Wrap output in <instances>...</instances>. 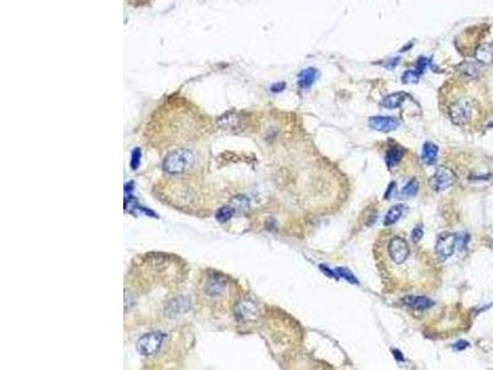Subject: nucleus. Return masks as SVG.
Returning <instances> with one entry per match:
<instances>
[{"label":"nucleus","instance_id":"nucleus-1","mask_svg":"<svg viewBox=\"0 0 493 370\" xmlns=\"http://www.w3.org/2000/svg\"><path fill=\"white\" fill-rule=\"evenodd\" d=\"M195 162V155L186 148H180L169 153L163 162L164 170L171 174H180L186 172Z\"/></svg>","mask_w":493,"mask_h":370},{"label":"nucleus","instance_id":"nucleus-2","mask_svg":"<svg viewBox=\"0 0 493 370\" xmlns=\"http://www.w3.org/2000/svg\"><path fill=\"white\" fill-rule=\"evenodd\" d=\"M166 340V335L162 332H149L142 336L137 342V350L145 357L157 354Z\"/></svg>","mask_w":493,"mask_h":370},{"label":"nucleus","instance_id":"nucleus-3","mask_svg":"<svg viewBox=\"0 0 493 370\" xmlns=\"http://www.w3.org/2000/svg\"><path fill=\"white\" fill-rule=\"evenodd\" d=\"M456 182V175L450 168L438 167L433 177L429 180V186L434 191H444L453 186Z\"/></svg>","mask_w":493,"mask_h":370},{"label":"nucleus","instance_id":"nucleus-4","mask_svg":"<svg viewBox=\"0 0 493 370\" xmlns=\"http://www.w3.org/2000/svg\"><path fill=\"white\" fill-rule=\"evenodd\" d=\"M458 246V235L455 233H444L438 238L435 245V254L439 260L444 262L455 252Z\"/></svg>","mask_w":493,"mask_h":370},{"label":"nucleus","instance_id":"nucleus-5","mask_svg":"<svg viewBox=\"0 0 493 370\" xmlns=\"http://www.w3.org/2000/svg\"><path fill=\"white\" fill-rule=\"evenodd\" d=\"M450 118L455 125L464 126L471 120V115H472V108H471L470 101L463 99V100L456 101L454 105L450 108Z\"/></svg>","mask_w":493,"mask_h":370},{"label":"nucleus","instance_id":"nucleus-6","mask_svg":"<svg viewBox=\"0 0 493 370\" xmlns=\"http://www.w3.org/2000/svg\"><path fill=\"white\" fill-rule=\"evenodd\" d=\"M388 254L396 264H403L409 254V246L402 237H393L388 245Z\"/></svg>","mask_w":493,"mask_h":370},{"label":"nucleus","instance_id":"nucleus-7","mask_svg":"<svg viewBox=\"0 0 493 370\" xmlns=\"http://www.w3.org/2000/svg\"><path fill=\"white\" fill-rule=\"evenodd\" d=\"M369 125L373 130L380 132H392L400 126V121L392 116H374L369 120Z\"/></svg>","mask_w":493,"mask_h":370},{"label":"nucleus","instance_id":"nucleus-8","mask_svg":"<svg viewBox=\"0 0 493 370\" xmlns=\"http://www.w3.org/2000/svg\"><path fill=\"white\" fill-rule=\"evenodd\" d=\"M235 316L242 321L256 320L258 316V308L251 300H240L235 305Z\"/></svg>","mask_w":493,"mask_h":370},{"label":"nucleus","instance_id":"nucleus-9","mask_svg":"<svg viewBox=\"0 0 493 370\" xmlns=\"http://www.w3.org/2000/svg\"><path fill=\"white\" fill-rule=\"evenodd\" d=\"M190 308V303L185 298H176L169 301L166 306V313L169 317H178Z\"/></svg>","mask_w":493,"mask_h":370},{"label":"nucleus","instance_id":"nucleus-10","mask_svg":"<svg viewBox=\"0 0 493 370\" xmlns=\"http://www.w3.org/2000/svg\"><path fill=\"white\" fill-rule=\"evenodd\" d=\"M402 303L406 306L414 310H427L431 308L434 305V301L432 299L427 298V296H416V295H408L402 299Z\"/></svg>","mask_w":493,"mask_h":370},{"label":"nucleus","instance_id":"nucleus-11","mask_svg":"<svg viewBox=\"0 0 493 370\" xmlns=\"http://www.w3.org/2000/svg\"><path fill=\"white\" fill-rule=\"evenodd\" d=\"M475 57L481 64H490L493 61V43H483L476 50Z\"/></svg>","mask_w":493,"mask_h":370},{"label":"nucleus","instance_id":"nucleus-12","mask_svg":"<svg viewBox=\"0 0 493 370\" xmlns=\"http://www.w3.org/2000/svg\"><path fill=\"white\" fill-rule=\"evenodd\" d=\"M318 72L315 68H308V69L302 70L298 74V87L301 89H308L310 87H312V84L316 82Z\"/></svg>","mask_w":493,"mask_h":370},{"label":"nucleus","instance_id":"nucleus-13","mask_svg":"<svg viewBox=\"0 0 493 370\" xmlns=\"http://www.w3.org/2000/svg\"><path fill=\"white\" fill-rule=\"evenodd\" d=\"M405 100H406L405 92H393V94H390V95L385 96V98L382 99L381 105H382L383 108L393 110V109L400 108Z\"/></svg>","mask_w":493,"mask_h":370},{"label":"nucleus","instance_id":"nucleus-14","mask_svg":"<svg viewBox=\"0 0 493 370\" xmlns=\"http://www.w3.org/2000/svg\"><path fill=\"white\" fill-rule=\"evenodd\" d=\"M226 283L221 279V278H211L208 279L207 284H206V294L211 296H218L225 291Z\"/></svg>","mask_w":493,"mask_h":370},{"label":"nucleus","instance_id":"nucleus-15","mask_svg":"<svg viewBox=\"0 0 493 370\" xmlns=\"http://www.w3.org/2000/svg\"><path fill=\"white\" fill-rule=\"evenodd\" d=\"M439 148L432 142H426L423 146V151H422V160L427 164H433L436 162L438 158Z\"/></svg>","mask_w":493,"mask_h":370},{"label":"nucleus","instance_id":"nucleus-16","mask_svg":"<svg viewBox=\"0 0 493 370\" xmlns=\"http://www.w3.org/2000/svg\"><path fill=\"white\" fill-rule=\"evenodd\" d=\"M459 69L470 78H476L482 72V65L480 62H463L459 65Z\"/></svg>","mask_w":493,"mask_h":370},{"label":"nucleus","instance_id":"nucleus-17","mask_svg":"<svg viewBox=\"0 0 493 370\" xmlns=\"http://www.w3.org/2000/svg\"><path fill=\"white\" fill-rule=\"evenodd\" d=\"M402 214H403V206L402 205H396V206H393V208H391L390 210H388V213L386 214L383 225L391 226V225H393V223H396L401 218Z\"/></svg>","mask_w":493,"mask_h":370},{"label":"nucleus","instance_id":"nucleus-18","mask_svg":"<svg viewBox=\"0 0 493 370\" xmlns=\"http://www.w3.org/2000/svg\"><path fill=\"white\" fill-rule=\"evenodd\" d=\"M402 155H403V151L401 150L400 147H393L392 150L388 151V152L386 153V158H385L387 167L390 168V169H392L396 164H398V162L401 160Z\"/></svg>","mask_w":493,"mask_h":370},{"label":"nucleus","instance_id":"nucleus-19","mask_svg":"<svg viewBox=\"0 0 493 370\" xmlns=\"http://www.w3.org/2000/svg\"><path fill=\"white\" fill-rule=\"evenodd\" d=\"M419 189V183L417 179H410L407 184L405 185V188L401 190L400 195L402 198H412V196L417 195Z\"/></svg>","mask_w":493,"mask_h":370},{"label":"nucleus","instance_id":"nucleus-20","mask_svg":"<svg viewBox=\"0 0 493 370\" xmlns=\"http://www.w3.org/2000/svg\"><path fill=\"white\" fill-rule=\"evenodd\" d=\"M235 209L233 208L232 205L223 206V208H221L220 210L216 213V220H217L218 222H226V221L231 220V218L233 217Z\"/></svg>","mask_w":493,"mask_h":370},{"label":"nucleus","instance_id":"nucleus-21","mask_svg":"<svg viewBox=\"0 0 493 370\" xmlns=\"http://www.w3.org/2000/svg\"><path fill=\"white\" fill-rule=\"evenodd\" d=\"M334 273H336V274H337L338 279H339V278H343L344 280L349 281V283L355 284V285H358V284H359V280L355 278V275H354L353 273H351L350 270L348 269V268L338 267V268H336V269H334Z\"/></svg>","mask_w":493,"mask_h":370},{"label":"nucleus","instance_id":"nucleus-22","mask_svg":"<svg viewBox=\"0 0 493 370\" xmlns=\"http://www.w3.org/2000/svg\"><path fill=\"white\" fill-rule=\"evenodd\" d=\"M419 78H421V73L419 72H417V70H407V72L403 73L402 82L405 84H414V83H418Z\"/></svg>","mask_w":493,"mask_h":370},{"label":"nucleus","instance_id":"nucleus-23","mask_svg":"<svg viewBox=\"0 0 493 370\" xmlns=\"http://www.w3.org/2000/svg\"><path fill=\"white\" fill-rule=\"evenodd\" d=\"M431 65H432V61L429 60V58L421 57L418 61H417V69L416 70L422 74V73L426 72L427 68L431 67Z\"/></svg>","mask_w":493,"mask_h":370},{"label":"nucleus","instance_id":"nucleus-24","mask_svg":"<svg viewBox=\"0 0 493 370\" xmlns=\"http://www.w3.org/2000/svg\"><path fill=\"white\" fill-rule=\"evenodd\" d=\"M141 164V150L140 148H136L132 152V159H131V168L133 170L138 169Z\"/></svg>","mask_w":493,"mask_h":370},{"label":"nucleus","instance_id":"nucleus-25","mask_svg":"<svg viewBox=\"0 0 493 370\" xmlns=\"http://www.w3.org/2000/svg\"><path fill=\"white\" fill-rule=\"evenodd\" d=\"M422 237H423V228H422L421 225H418L413 228V231H412L410 240H412V242L413 243H417L422 240Z\"/></svg>","mask_w":493,"mask_h":370},{"label":"nucleus","instance_id":"nucleus-26","mask_svg":"<svg viewBox=\"0 0 493 370\" xmlns=\"http://www.w3.org/2000/svg\"><path fill=\"white\" fill-rule=\"evenodd\" d=\"M319 268L325 275H328V277H331V278H334V279H338V277H337V274L334 273V270H331L329 268H327L325 265H323V264L319 265Z\"/></svg>","mask_w":493,"mask_h":370},{"label":"nucleus","instance_id":"nucleus-27","mask_svg":"<svg viewBox=\"0 0 493 370\" xmlns=\"http://www.w3.org/2000/svg\"><path fill=\"white\" fill-rule=\"evenodd\" d=\"M453 347L454 349L456 350H464L468 347V342H466V340H459V342H456Z\"/></svg>","mask_w":493,"mask_h":370},{"label":"nucleus","instance_id":"nucleus-28","mask_svg":"<svg viewBox=\"0 0 493 370\" xmlns=\"http://www.w3.org/2000/svg\"><path fill=\"white\" fill-rule=\"evenodd\" d=\"M400 63V58H392V60H390V61H387L386 63H383V65H385L386 68H388V69H392V68H395L396 65Z\"/></svg>","mask_w":493,"mask_h":370},{"label":"nucleus","instance_id":"nucleus-29","mask_svg":"<svg viewBox=\"0 0 493 370\" xmlns=\"http://www.w3.org/2000/svg\"><path fill=\"white\" fill-rule=\"evenodd\" d=\"M395 183H391L390 184V186H388V191L386 193V195H385V199H390L391 198V194H392V191H393V189H395Z\"/></svg>","mask_w":493,"mask_h":370},{"label":"nucleus","instance_id":"nucleus-30","mask_svg":"<svg viewBox=\"0 0 493 370\" xmlns=\"http://www.w3.org/2000/svg\"><path fill=\"white\" fill-rule=\"evenodd\" d=\"M392 353H393V354H395V359L396 360H398V362H403V360H405V358L402 357V354H401L400 350H396L395 349V350H392Z\"/></svg>","mask_w":493,"mask_h":370},{"label":"nucleus","instance_id":"nucleus-31","mask_svg":"<svg viewBox=\"0 0 493 370\" xmlns=\"http://www.w3.org/2000/svg\"><path fill=\"white\" fill-rule=\"evenodd\" d=\"M285 88V84L284 83H280V84H276L273 87V92H281V90Z\"/></svg>","mask_w":493,"mask_h":370},{"label":"nucleus","instance_id":"nucleus-32","mask_svg":"<svg viewBox=\"0 0 493 370\" xmlns=\"http://www.w3.org/2000/svg\"><path fill=\"white\" fill-rule=\"evenodd\" d=\"M130 1H132V3H135L136 5H141V4L147 3L148 0H130Z\"/></svg>","mask_w":493,"mask_h":370}]
</instances>
